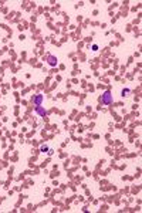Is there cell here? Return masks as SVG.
I'll return each mask as SVG.
<instances>
[{"label":"cell","instance_id":"277c9868","mask_svg":"<svg viewBox=\"0 0 142 213\" xmlns=\"http://www.w3.org/2000/svg\"><path fill=\"white\" fill-rule=\"evenodd\" d=\"M36 114L40 115V116H46L47 111H46V108H43L41 105H38V107H36Z\"/></svg>","mask_w":142,"mask_h":213},{"label":"cell","instance_id":"8992f818","mask_svg":"<svg viewBox=\"0 0 142 213\" xmlns=\"http://www.w3.org/2000/svg\"><path fill=\"white\" fill-rule=\"evenodd\" d=\"M129 92H131V90H129V88H124V90H122V95H126V94H129Z\"/></svg>","mask_w":142,"mask_h":213},{"label":"cell","instance_id":"6da1fadb","mask_svg":"<svg viewBox=\"0 0 142 213\" xmlns=\"http://www.w3.org/2000/svg\"><path fill=\"white\" fill-rule=\"evenodd\" d=\"M100 101H101L104 105H109V104L112 102V94H111V91H105V92L101 95Z\"/></svg>","mask_w":142,"mask_h":213},{"label":"cell","instance_id":"52a82bcc","mask_svg":"<svg viewBox=\"0 0 142 213\" xmlns=\"http://www.w3.org/2000/svg\"><path fill=\"white\" fill-rule=\"evenodd\" d=\"M98 50V44H92V51H97Z\"/></svg>","mask_w":142,"mask_h":213},{"label":"cell","instance_id":"7a4b0ae2","mask_svg":"<svg viewBox=\"0 0 142 213\" xmlns=\"http://www.w3.org/2000/svg\"><path fill=\"white\" fill-rule=\"evenodd\" d=\"M43 99H44V95H43V94H37V95L33 97V102H34L36 107H38V105H41Z\"/></svg>","mask_w":142,"mask_h":213},{"label":"cell","instance_id":"5b68a950","mask_svg":"<svg viewBox=\"0 0 142 213\" xmlns=\"http://www.w3.org/2000/svg\"><path fill=\"white\" fill-rule=\"evenodd\" d=\"M40 151H41V152H48L50 149H48V147H47V145H41V148H40Z\"/></svg>","mask_w":142,"mask_h":213},{"label":"cell","instance_id":"3957f363","mask_svg":"<svg viewBox=\"0 0 142 213\" xmlns=\"http://www.w3.org/2000/svg\"><path fill=\"white\" fill-rule=\"evenodd\" d=\"M47 61H48V64H50L51 67H55L57 66V63H58V58H57L55 55L48 54V55H47Z\"/></svg>","mask_w":142,"mask_h":213}]
</instances>
